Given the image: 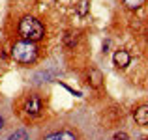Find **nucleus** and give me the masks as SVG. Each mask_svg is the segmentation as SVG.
I'll list each match as a JSON object with an SVG mask.
<instances>
[{
	"label": "nucleus",
	"instance_id": "nucleus-1",
	"mask_svg": "<svg viewBox=\"0 0 148 140\" xmlns=\"http://www.w3.org/2000/svg\"><path fill=\"white\" fill-rule=\"evenodd\" d=\"M45 34V28L36 17H23L19 22V36L25 41H40Z\"/></svg>",
	"mask_w": 148,
	"mask_h": 140
},
{
	"label": "nucleus",
	"instance_id": "nucleus-2",
	"mask_svg": "<svg viewBox=\"0 0 148 140\" xmlns=\"http://www.w3.org/2000/svg\"><path fill=\"white\" fill-rule=\"evenodd\" d=\"M11 56L19 64H34L38 60V47L34 41H17L11 47Z\"/></svg>",
	"mask_w": 148,
	"mask_h": 140
},
{
	"label": "nucleus",
	"instance_id": "nucleus-3",
	"mask_svg": "<svg viewBox=\"0 0 148 140\" xmlns=\"http://www.w3.org/2000/svg\"><path fill=\"white\" fill-rule=\"evenodd\" d=\"M41 108H43V101L38 93H30L25 99V105H23V110L28 116H38L41 112Z\"/></svg>",
	"mask_w": 148,
	"mask_h": 140
},
{
	"label": "nucleus",
	"instance_id": "nucleus-4",
	"mask_svg": "<svg viewBox=\"0 0 148 140\" xmlns=\"http://www.w3.org/2000/svg\"><path fill=\"white\" fill-rule=\"evenodd\" d=\"M112 60H114V65H116V67H127V65H130V62H131V56H130V52H127V50H116Z\"/></svg>",
	"mask_w": 148,
	"mask_h": 140
},
{
	"label": "nucleus",
	"instance_id": "nucleus-5",
	"mask_svg": "<svg viewBox=\"0 0 148 140\" xmlns=\"http://www.w3.org/2000/svg\"><path fill=\"white\" fill-rule=\"evenodd\" d=\"M133 116H135V122H137L139 125H148V105L139 107Z\"/></svg>",
	"mask_w": 148,
	"mask_h": 140
},
{
	"label": "nucleus",
	"instance_id": "nucleus-6",
	"mask_svg": "<svg viewBox=\"0 0 148 140\" xmlns=\"http://www.w3.org/2000/svg\"><path fill=\"white\" fill-rule=\"evenodd\" d=\"M43 140H77V137L69 131H58V133H51Z\"/></svg>",
	"mask_w": 148,
	"mask_h": 140
},
{
	"label": "nucleus",
	"instance_id": "nucleus-7",
	"mask_svg": "<svg viewBox=\"0 0 148 140\" xmlns=\"http://www.w3.org/2000/svg\"><path fill=\"white\" fill-rule=\"evenodd\" d=\"M88 82L92 88H99L103 84V75H101L99 69H90V75H88Z\"/></svg>",
	"mask_w": 148,
	"mask_h": 140
},
{
	"label": "nucleus",
	"instance_id": "nucleus-8",
	"mask_svg": "<svg viewBox=\"0 0 148 140\" xmlns=\"http://www.w3.org/2000/svg\"><path fill=\"white\" fill-rule=\"evenodd\" d=\"M77 39H79V37H77V34L75 32H66V36H64V47L66 49H73V47L77 45Z\"/></svg>",
	"mask_w": 148,
	"mask_h": 140
},
{
	"label": "nucleus",
	"instance_id": "nucleus-9",
	"mask_svg": "<svg viewBox=\"0 0 148 140\" xmlns=\"http://www.w3.org/2000/svg\"><path fill=\"white\" fill-rule=\"evenodd\" d=\"M53 77H54V73L53 71H40V73H36L34 75V82H47V80H53Z\"/></svg>",
	"mask_w": 148,
	"mask_h": 140
},
{
	"label": "nucleus",
	"instance_id": "nucleus-10",
	"mask_svg": "<svg viewBox=\"0 0 148 140\" xmlns=\"http://www.w3.org/2000/svg\"><path fill=\"white\" fill-rule=\"evenodd\" d=\"M8 140H30V138H28V133H26L25 129H19V131H15V133H11Z\"/></svg>",
	"mask_w": 148,
	"mask_h": 140
},
{
	"label": "nucleus",
	"instance_id": "nucleus-11",
	"mask_svg": "<svg viewBox=\"0 0 148 140\" xmlns=\"http://www.w3.org/2000/svg\"><path fill=\"white\" fill-rule=\"evenodd\" d=\"M143 4H145V0H124V6L127 10H139Z\"/></svg>",
	"mask_w": 148,
	"mask_h": 140
},
{
	"label": "nucleus",
	"instance_id": "nucleus-12",
	"mask_svg": "<svg viewBox=\"0 0 148 140\" xmlns=\"http://www.w3.org/2000/svg\"><path fill=\"white\" fill-rule=\"evenodd\" d=\"M77 11H79L81 17H84V15L88 13V0H81L79 6H77Z\"/></svg>",
	"mask_w": 148,
	"mask_h": 140
},
{
	"label": "nucleus",
	"instance_id": "nucleus-13",
	"mask_svg": "<svg viewBox=\"0 0 148 140\" xmlns=\"http://www.w3.org/2000/svg\"><path fill=\"white\" fill-rule=\"evenodd\" d=\"M112 140H127V133H116Z\"/></svg>",
	"mask_w": 148,
	"mask_h": 140
},
{
	"label": "nucleus",
	"instance_id": "nucleus-14",
	"mask_svg": "<svg viewBox=\"0 0 148 140\" xmlns=\"http://www.w3.org/2000/svg\"><path fill=\"white\" fill-rule=\"evenodd\" d=\"M4 123H6V122H4V118H2V116H0V129H2V127H4Z\"/></svg>",
	"mask_w": 148,
	"mask_h": 140
},
{
	"label": "nucleus",
	"instance_id": "nucleus-15",
	"mask_svg": "<svg viewBox=\"0 0 148 140\" xmlns=\"http://www.w3.org/2000/svg\"><path fill=\"white\" fill-rule=\"evenodd\" d=\"M143 140H148V137H145V138H143Z\"/></svg>",
	"mask_w": 148,
	"mask_h": 140
}]
</instances>
